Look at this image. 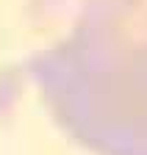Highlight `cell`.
I'll list each match as a JSON object with an SVG mask.
<instances>
[{
  "label": "cell",
  "instance_id": "cell-1",
  "mask_svg": "<svg viewBox=\"0 0 147 155\" xmlns=\"http://www.w3.org/2000/svg\"><path fill=\"white\" fill-rule=\"evenodd\" d=\"M28 69L56 122L95 155H147V0H36Z\"/></svg>",
  "mask_w": 147,
  "mask_h": 155
}]
</instances>
